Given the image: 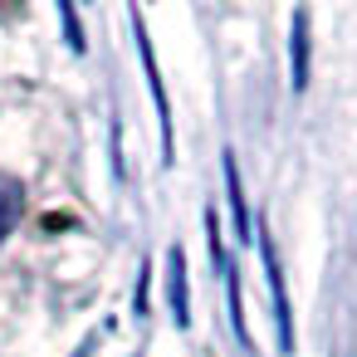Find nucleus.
I'll return each mask as SVG.
<instances>
[{
	"label": "nucleus",
	"mask_w": 357,
	"mask_h": 357,
	"mask_svg": "<svg viewBox=\"0 0 357 357\" xmlns=\"http://www.w3.org/2000/svg\"><path fill=\"white\" fill-rule=\"evenodd\" d=\"M225 303H230V328H235V337H240V347L250 352V328H245V294H240V279H235V264L225 259Z\"/></svg>",
	"instance_id": "nucleus-7"
},
{
	"label": "nucleus",
	"mask_w": 357,
	"mask_h": 357,
	"mask_svg": "<svg viewBox=\"0 0 357 357\" xmlns=\"http://www.w3.org/2000/svg\"><path fill=\"white\" fill-rule=\"evenodd\" d=\"M167 308L176 328H191V279H186V250H167Z\"/></svg>",
	"instance_id": "nucleus-3"
},
{
	"label": "nucleus",
	"mask_w": 357,
	"mask_h": 357,
	"mask_svg": "<svg viewBox=\"0 0 357 357\" xmlns=\"http://www.w3.org/2000/svg\"><path fill=\"white\" fill-rule=\"evenodd\" d=\"M289 89H308V10H294V35H289Z\"/></svg>",
	"instance_id": "nucleus-4"
},
{
	"label": "nucleus",
	"mask_w": 357,
	"mask_h": 357,
	"mask_svg": "<svg viewBox=\"0 0 357 357\" xmlns=\"http://www.w3.org/2000/svg\"><path fill=\"white\" fill-rule=\"evenodd\" d=\"M259 259H264V274H269V298H274V333H279V352L289 357L294 352V308H289V284H284V264H279V250L269 240V225H259Z\"/></svg>",
	"instance_id": "nucleus-1"
},
{
	"label": "nucleus",
	"mask_w": 357,
	"mask_h": 357,
	"mask_svg": "<svg viewBox=\"0 0 357 357\" xmlns=\"http://www.w3.org/2000/svg\"><path fill=\"white\" fill-rule=\"evenodd\" d=\"M59 20H64V40H69V50H74V54H84V50H89V40H84V30H79L74 6H64V10H59Z\"/></svg>",
	"instance_id": "nucleus-8"
},
{
	"label": "nucleus",
	"mask_w": 357,
	"mask_h": 357,
	"mask_svg": "<svg viewBox=\"0 0 357 357\" xmlns=\"http://www.w3.org/2000/svg\"><path fill=\"white\" fill-rule=\"evenodd\" d=\"M25 215V186L15 176H0V240H6Z\"/></svg>",
	"instance_id": "nucleus-6"
},
{
	"label": "nucleus",
	"mask_w": 357,
	"mask_h": 357,
	"mask_svg": "<svg viewBox=\"0 0 357 357\" xmlns=\"http://www.w3.org/2000/svg\"><path fill=\"white\" fill-rule=\"evenodd\" d=\"M132 30H137V59H142V74L152 84V103H157V128H162V162L176 157V137H172V103H167V89H162V69H157V54H152V40L142 30V15L132 10Z\"/></svg>",
	"instance_id": "nucleus-2"
},
{
	"label": "nucleus",
	"mask_w": 357,
	"mask_h": 357,
	"mask_svg": "<svg viewBox=\"0 0 357 357\" xmlns=\"http://www.w3.org/2000/svg\"><path fill=\"white\" fill-rule=\"evenodd\" d=\"M220 172H225V196H230V220H235V240H255L250 235V206H245V186H240V172H235V152L220 157Z\"/></svg>",
	"instance_id": "nucleus-5"
},
{
	"label": "nucleus",
	"mask_w": 357,
	"mask_h": 357,
	"mask_svg": "<svg viewBox=\"0 0 357 357\" xmlns=\"http://www.w3.org/2000/svg\"><path fill=\"white\" fill-rule=\"evenodd\" d=\"M147 284H152V264H142V274H137V313H147Z\"/></svg>",
	"instance_id": "nucleus-9"
}]
</instances>
